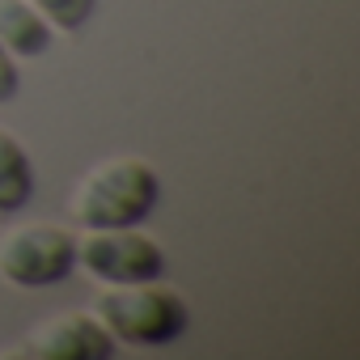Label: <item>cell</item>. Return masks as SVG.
Returning a JSON list of instances; mask_svg holds the SVG:
<instances>
[{
  "label": "cell",
  "instance_id": "6da1fadb",
  "mask_svg": "<svg viewBox=\"0 0 360 360\" xmlns=\"http://www.w3.org/2000/svg\"><path fill=\"white\" fill-rule=\"evenodd\" d=\"M157 204H161L157 169L144 157H110L77 183L68 212L81 229H131L148 221Z\"/></svg>",
  "mask_w": 360,
  "mask_h": 360
},
{
  "label": "cell",
  "instance_id": "7a4b0ae2",
  "mask_svg": "<svg viewBox=\"0 0 360 360\" xmlns=\"http://www.w3.org/2000/svg\"><path fill=\"white\" fill-rule=\"evenodd\" d=\"M94 314L115 335V343H123V347H169L191 326L187 297L169 284H161V280L106 284Z\"/></svg>",
  "mask_w": 360,
  "mask_h": 360
},
{
  "label": "cell",
  "instance_id": "3957f363",
  "mask_svg": "<svg viewBox=\"0 0 360 360\" xmlns=\"http://www.w3.org/2000/svg\"><path fill=\"white\" fill-rule=\"evenodd\" d=\"M77 271V233L60 225H22L0 238V280L13 288H51Z\"/></svg>",
  "mask_w": 360,
  "mask_h": 360
},
{
  "label": "cell",
  "instance_id": "277c9868",
  "mask_svg": "<svg viewBox=\"0 0 360 360\" xmlns=\"http://www.w3.org/2000/svg\"><path fill=\"white\" fill-rule=\"evenodd\" d=\"M77 267L98 284H140L165 276V255L153 238L131 229H85L77 238Z\"/></svg>",
  "mask_w": 360,
  "mask_h": 360
},
{
  "label": "cell",
  "instance_id": "5b68a950",
  "mask_svg": "<svg viewBox=\"0 0 360 360\" xmlns=\"http://www.w3.org/2000/svg\"><path fill=\"white\" fill-rule=\"evenodd\" d=\"M26 352L39 360H110L119 343L98 314H60L30 335Z\"/></svg>",
  "mask_w": 360,
  "mask_h": 360
},
{
  "label": "cell",
  "instance_id": "8992f818",
  "mask_svg": "<svg viewBox=\"0 0 360 360\" xmlns=\"http://www.w3.org/2000/svg\"><path fill=\"white\" fill-rule=\"evenodd\" d=\"M56 43L51 22L26 0H0V47L13 60H39Z\"/></svg>",
  "mask_w": 360,
  "mask_h": 360
},
{
  "label": "cell",
  "instance_id": "52a82bcc",
  "mask_svg": "<svg viewBox=\"0 0 360 360\" xmlns=\"http://www.w3.org/2000/svg\"><path fill=\"white\" fill-rule=\"evenodd\" d=\"M30 200H34L30 153L22 148V140L9 127H0V221H9L22 208H30Z\"/></svg>",
  "mask_w": 360,
  "mask_h": 360
},
{
  "label": "cell",
  "instance_id": "ba28073f",
  "mask_svg": "<svg viewBox=\"0 0 360 360\" xmlns=\"http://www.w3.org/2000/svg\"><path fill=\"white\" fill-rule=\"evenodd\" d=\"M26 5H34L47 22H51V30H64V34H77L89 18H94V9H98V0H26Z\"/></svg>",
  "mask_w": 360,
  "mask_h": 360
},
{
  "label": "cell",
  "instance_id": "9c48e42d",
  "mask_svg": "<svg viewBox=\"0 0 360 360\" xmlns=\"http://www.w3.org/2000/svg\"><path fill=\"white\" fill-rule=\"evenodd\" d=\"M18 94H22V72H18V60L0 47V106H9V102H18Z\"/></svg>",
  "mask_w": 360,
  "mask_h": 360
}]
</instances>
